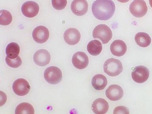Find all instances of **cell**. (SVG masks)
Here are the masks:
<instances>
[{"mask_svg": "<svg viewBox=\"0 0 152 114\" xmlns=\"http://www.w3.org/2000/svg\"><path fill=\"white\" fill-rule=\"evenodd\" d=\"M92 12L95 17L100 20H107L113 15L115 3L112 0H96L93 3Z\"/></svg>", "mask_w": 152, "mask_h": 114, "instance_id": "cell-1", "label": "cell"}, {"mask_svg": "<svg viewBox=\"0 0 152 114\" xmlns=\"http://www.w3.org/2000/svg\"><path fill=\"white\" fill-rule=\"evenodd\" d=\"M105 73L111 77H115L119 75L123 71L121 62L118 59L110 58L106 61L103 65Z\"/></svg>", "mask_w": 152, "mask_h": 114, "instance_id": "cell-2", "label": "cell"}, {"mask_svg": "<svg viewBox=\"0 0 152 114\" xmlns=\"http://www.w3.org/2000/svg\"><path fill=\"white\" fill-rule=\"evenodd\" d=\"M93 37L98 39L103 44L107 43L113 37L112 32L110 27L105 24H100L95 27L93 31Z\"/></svg>", "mask_w": 152, "mask_h": 114, "instance_id": "cell-3", "label": "cell"}, {"mask_svg": "<svg viewBox=\"0 0 152 114\" xmlns=\"http://www.w3.org/2000/svg\"><path fill=\"white\" fill-rule=\"evenodd\" d=\"M44 78L48 83L52 84H58L61 81L62 72L61 70L55 66L48 67L45 70Z\"/></svg>", "mask_w": 152, "mask_h": 114, "instance_id": "cell-4", "label": "cell"}, {"mask_svg": "<svg viewBox=\"0 0 152 114\" xmlns=\"http://www.w3.org/2000/svg\"><path fill=\"white\" fill-rule=\"evenodd\" d=\"M148 8L144 0H134L129 6V11L133 16L141 18L147 14Z\"/></svg>", "mask_w": 152, "mask_h": 114, "instance_id": "cell-5", "label": "cell"}, {"mask_svg": "<svg viewBox=\"0 0 152 114\" xmlns=\"http://www.w3.org/2000/svg\"><path fill=\"white\" fill-rule=\"evenodd\" d=\"M149 76V70L146 66L142 65L136 66L132 72V78L137 83H142L146 82Z\"/></svg>", "mask_w": 152, "mask_h": 114, "instance_id": "cell-6", "label": "cell"}, {"mask_svg": "<svg viewBox=\"0 0 152 114\" xmlns=\"http://www.w3.org/2000/svg\"><path fill=\"white\" fill-rule=\"evenodd\" d=\"M13 91L18 96H26L29 92L30 86L28 81L24 78L17 79L13 83Z\"/></svg>", "mask_w": 152, "mask_h": 114, "instance_id": "cell-7", "label": "cell"}, {"mask_svg": "<svg viewBox=\"0 0 152 114\" xmlns=\"http://www.w3.org/2000/svg\"><path fill=\"white\" fill-rule=\"evenodd\" d=\"M49 31L47 28L43 26H39L36 27L32 33V36L34 41L39 44L46 42L49 37Z\"/></svg>", "mask_w": 152, "mask_h": 114, "instance_id": "cell-8", "label": "cell"}, {"mask_svg": "<svg viewBox=\"0 0 152 114\" xmlns=\"http://www.w3.org/2000/svg\"><path fill=\"white\" fill-rule=\"evenodd\" d=\"M22 14L26 17L34 18L39 12V7L34 1H28L25 2L21 7Z\"/></svg>", "mask_w": 152, "mask_h": 114, "instance_id": "cell-9", "label": "cell"}, {"mask_svg": "<svg viewBox=\"0 0 152 114\" xmlns=\"http://www.w3.org/2000/svg\"><path fill=\"white\" fill-rule=\"evenodd\" d=\"M72 62L74 66L79 69H83L88 66L89 59L87 55L84 52H78L72 57Z\"/></svg>", "mask_w": 152, "mask_h": 114, "instance_id": "cell-10", "label": "cell"}, {"mask_svg": "<svg viewBox=\"0 0 152 114\" xmlns=\"http://www.w3.org/2000/svg\"><path fill=\"white\" fill-rule=\"evenodd\" d=\"M50 55L46 50H38L35 52L33 56L34 62L40 66H45L49 64L50 61Z\"/></svg>", "mask_w": 152, "mask_h": 114, "instance_id": "cell-11", "label": "cell"}, {"mask_svg": "<svg viewBox=\"0 0 152 114\" xmlns=\"http://www.w3.org/2000/svg\"><path fill=\"white\" fill-rule=\"evenodd\" d=\"M80 38V33L75 28H68L64 33V40L65 42L69 45H77L79 42Z\"/></svg>", "mask_w": 152, "mask_h": 114, "instance_id": "cell-12", "label": "cell"}, {"mask_svg": "<svg viewBox=\"0 0 152 114\" xmlns=\"http://www.w3.org/2000/svg\"><path fill=\"white\" fill-rule=\"evenodd\" d=\"M88 5L86 0H74L71 4L72 12L77 16H82L87 13Z\"/></svg>", "mask_w": 152, "mask_h": 114, "instance_id": "cell-13", "label": "cell"}, {"mask_svg": "<svg viewBox=\"0 0 152 114\" xmlns=\"http://www.w3.org/2000/svg\"><path fill=\"white\" fill-rule=\"evenodd\" d=\"M105 94L106 97L110 100H119L123 97V89L120 86L117 84H113L110 85L107 89Z\"/></svg>", "mask_w": 152, "mask_h": 114, "instance_id": "cell-14", "label": "cell"}, {"mask_svg": "<svg viewBox=\"0 0 152 114\" xmlns=\"http://www.w3.org/2000/svg\"><path fill=\"white\" fill-rule=\"evenodd\" d=\"M110 50L113 55L118 57L122 56L126 52V45L123 40H114L110 45Z\"/></svg>", "mask_w": 152, "mask_h": 114, "instance_id": "cell-15", "label": "cell"}, {"mask_svg": "<svg viewBox=\"0 0 152 114\" xmlns=\"http://www.w3.org/2000/svg\"><path fill=\"white\" fill-rule=\"evenodd\" d=\"M91 108L95 114H105L109 110V103L104 99H97L94 101L91 105Z\"/></svg>", "mask_w": 152, "mask_h": 114, "instance_id": "cell-16", "label": "cell"}, {"mask_svg": "<svg viewBox=\"0 0 152 114\" xmlns=\"http://www.w3.org/2000/svg\"><path fill=\"white\" fill-rule=\"evenodd\" d=\"M107 84L106 77L102 74H97L94 76L91 80L93 87L97 90H103Z\"/></svg>", "mask_w": 152, "mask_h": 114, "instance_id": "cell-17", "label": "cell"}, {"mask_svg": "<svg viewBox=\"0 0 152 114\" xmlns=\"http://www.w3.org/2000/svg\"><path fill=\"white\" fill-rule=\"evenodd\" d=\"M135 40L139 46L143 48L148 47L151 42L150 36L144 32H139L137 33L135 35Z\"/></svg>", "mask_w": 152, "mask_h": 114, "instance_id": "cell-18", "label": "cell"}, {"mask_svg": "<svg viewBox=\"0 0 152 114\" xmlns=\"http://www.w3.org/2000/svg\"><path fill=\"white\" fill-rule=\"evenodd\" d=\"M88 52L91 55L96 56L102 52V45L99 41L97 40H91L87 46Z\"/></svg>", "mask_w": 152, "mask_h": 114, "instance_id": "cell-19", "label": "cell"}, {"mask_svg": "<svg viewBox=\"0 0 152 114\" xmlns=\"http://www.w3.org/2000/svg\"><path fill=\"white\" fill-rule=\"evenodd\" d=\"M20 52V47L15 42H11L8 44L6 48L7 56L10 59H15L19 56Z\"/></svg>", "mask_w": 152, "mask_h": 114, "instance_id": "cell-20", "label": "cell"}, {"mask_svg": "<svg viewBox=\"0 0 152 114\" xmlns=\"http://www.w3.org/2000/svg\"><path fill=\"white\" fill-rule=\"evenodd\" d=\"M15 114H34V107L31 104L26 102L20 103L15 109Z\"/></svg>", "mask_w": 152, "mask_h": 114, "instance_id": "cell-21", "label": "cell"}, {"mask_svg": "<svg viewBox=\"0 0 152 114\" xmlns=\"http://www.w3.org/2000/svg\"><path fill=\"white\" fill-rule=\"evenodd\" d=\"M12 16L8 11L1 10L0 15V24L2 26H8L11 23Z\"/></svg>", "mask_w": 152, "mask_h": 114, "instance_id": "cell-22", "label": "cell"}, {"mask_svg": "<svg viewBox=\"0 0 152 114\" xmlns=\"http://www.w3.org/2000/svg\"><path fill=\"white\" fill-rule=\"evenodd\" d=\"M5 61L8 66L14 68L20 67L22 63V60L19 56L15 59H10L7 56L5 58Z\"/></svg>", "mask_w": 152, "mask_h": 114, "instance_id": "cell-23", "label": "cell"}, {"mask_svg": "<svg viewBox=\"0 0 152 114\" xmlns=\"http://www.w3.org/2000/svg\"><path fill=\"white\" fill-rule=\"evenodd\" d=\"M52 6L57 10H61L64 9L67 4L66 0H52Z\"/></svg>", "mask_w": 152, "mask_h": 114, "instance_id": "cell-24", "label": "cell"}, {"mask_svg": "<svg viewBox=\"0 0 152 114\" xmlns=\"http://www.w3.org/2000/svg\"><path fill=\"white\" fill-rule=\"evenodd\" d=\"M114 114H129L128 108L122 106L116 107L114 110Z\"/></svg>", "mask_w": 152, "mask_h": 114, "instance_id": "cell-25", "label": "cell"}, {"mask_svg": "<svg viewBox=\"0 0 152 114\" xmlns=\"http://www.w3.org/2000/svg\"><path fill=\"white\" fill-rule=\"evenodd\" d=\"M129 1V0H117V1L121 2V3H126V2H128Z\"/></svg>", "mask_w": 152, "mask_h": 114, "instance_id": "cell-26", "label": "cell"}, {"mask_svg": "<svg viewBox=\"0 0 152 114\" xmlns=\"http://www.w3.org/2000/svg\"><path fill=\"white\" fill-rule=\"evenodd\" d=\"M149 4L152 8V0H149Z\"/></svg>", "mask_w": 152, "mask_h": 114, "instance_id": "cell-27", "label": "cell"}]
</instances>
